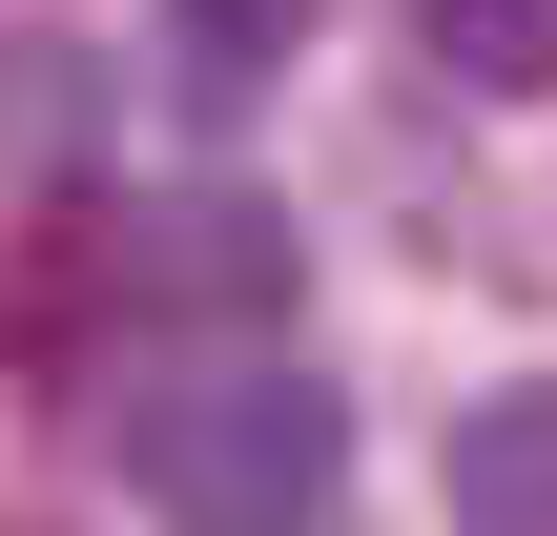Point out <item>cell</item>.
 <instances>
[{
  "label": "cell",
  "mask_w": 557,
  "mask_h": 536,
  "mask_svg": "<svg viewBox=\"0 0 557 536\" xmlns=\"http://www.w3.org/2000/svg\"><path fill=\"white\" fill-rule=\"evenodd\" d=\"M331 475H351V392H310V372H207L124 434V496L186 536H289L331 516Z\"/></svg>",
  "instance_id": "cell-1"
},
{
  "label": "cell",
  "mask_w": 557,
  "mask_h": 536,
  "mask_svg": "<svg viewBox=\"0 0 557 536\" xmlns=\"http://www.w3.org/2000/svg\"><path fill=\"white\" fill-rule=\"evenodd\" d=\"M413 21L475 103H557V0H413Z\"/></svg>",
  "instance_id": "cell-5"
},
{
  "label": "cell",
  "mask_w": 557,
  "mask_h": 536,
  "mask_svg": "<svg viewBox=\"0 0 557 536\" xmlns=\"http://www.w3.org/2000/svg\"><path fill=\"white\" fill-rule=\"evenodd\" d=\"M103 310H124V289H103V207H41V227H0V392H62Z\"/></svg>",
  "instance_id": "cell-3"
},
{
  "label": "cell",
  "mask_w": 557,
  "mask_h": 536,
  "mask_svg": "<svg viewBox=\"0 0 557 536\" xmlns=\"http://www.w3.org/2000/svg\"><path fill=\"white\" fill-rule=\"evenodd\" d=\"M434 496H455V536H557V372L475 392V413L434 434Z\"/></svg>",
  "instance_id": "cell-4"
},
{
  "label": "cell",
  "mask_w": 557,
  "mask_h": 536,
  "mask_svg": "<svg viewBox=\"0 0 557 536\" xmlns=\"http://www.w3.org/2000/svg\"><path fill=\"white\" fill-rule=\"evenodd\" d=\"M289 269H310V227H289V207H248V186H186V207H103V289H124V310H207V331H269V310H289Z\"/></svg>",
  "instance_id": "cell-2"
},
{
  "label": "cell",
  "mask_w": 557,
  "mask_h": 536,
  "mask_svg": "<svg viewBox=\"0 0 557 536\" xmlns=\"http://www.w3.org/2000/svg\"><path fill=\"white\" fill-rule=\"evenodd\" d=\"M310 21H331V0H165V41H186V83H207V103H248Z\"/></svg>",
  "instance_id": "cell-6"
}]
</instances>
